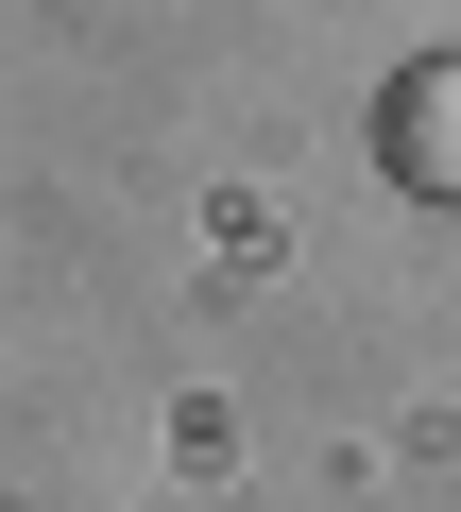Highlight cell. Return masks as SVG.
<instances>
[{"instance_id": "obj_1", "label": "cell", "mask_w": 461, "mask_h": 512, "mask_svg": "<svg viewBox=\"0 0 461 512\" xmlns=\"http://www.w3.org/2000/svg\"><path fill=\"white\" fill-rule=\"evenodd\" d=\"M376 171L427 188V205H461V69H393L376 86Z\"/></svg>"}]
</instances>
